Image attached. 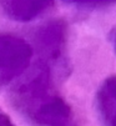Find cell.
Returning a JSON list of instances; mask_svg holds the SVG:
<instances>
[{"label":"cell","instance_id":"obj_1","mask_svg":"<svg viewBox=\"0 0 116 126\" xmlns=\"http://www.w3.org/2000/svg\"><path fill=\"white\" fill-rule=\"evenodd\" d=\"M52 71L56 69L37 60L15 80L11 101L35 126H75L71 109L56 93Z\"/></svg>","mask_w":116,"mask_h":126},{"label":"cell","instance_id":"obj_2","mask_svg":"<svg viewBox=\"0 0 116 126\" xmlns=\"http://www.w3.org/2000/svg\"><path fill=\"white\" fill-rule=\"evenodd\" d=\"M33 46L24 39L0 32V86L17 80L33 60Z\"/></svg>","mask_w":116,"mask_h":126},{"label":"cell","instance_id":"obj_3","mask_svg":"<svg viewBox=\"0 0 116 126\" xmlns=\"http://www.w3.org/2000/svg\"><path fill=\"white\" fill-rule=\"evenodd\" d=\"M52 4V0H0V8L4 14L14 21L28 23L43 13Z\"/></svg>","mask_w":116,"mask_h":126},{"label":"cell","instance_id":"obj_4","mask_svg":"<svg viewBox=\"0 0 116 126\" xmlns=\"http://www.w3.org/2000/svg\"><path fill=\"white\" fill-rule=\"evenodd\" d=\"M99 104L105 126H116V99L109 91L102 89Z\"/></svg>","mask_w":116,"mask_h":126},{"label":"cell","instance_id":"obj_5","mask_svg":"<svg viewBox=\"0 0 116 126\" xmlns=\"http://www.w3.org/2000/svg\"><path fill=\"white\" fill-rule=\"evenodd\" d=\"M0 126H15V124H13L10 117L6 114H4L1 110H0Z\"/></svg>","mask_w":116,"mask_h":126}]
</instances>
